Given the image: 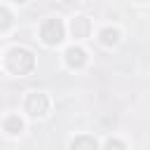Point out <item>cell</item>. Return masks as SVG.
<instances>
[{
    "instance_id": "obj_4",
    "label": "cell",
    "mask_w": 150,
    "mask_h": 150,
    "mask_svg": "<svg viewBox=\"0 0 150 150\" xmlns=\"http://www.w3.org/2000/svg\"><path fill=\"white\" fill-rule=\"evenodd\" d=\"M63 56H66V63H68L70 68H82V66L87 63V52H84L82 47H75V45L68 47Z\"/></svg>"
},
{
    "instance_id": "obj_7",
    "label": "cell",
    "mask_w": 150,
    "mask_h": 150,
    "mask_svg": "<svg viewBox=\"0 0 150 150\" xmlns=\"http://www.w3.org/2000/svg\"><path fill=\"white\" fill-rule=\"evenodd\" d=\"M21 129H23V122H21V120H19L16 115H9V117L5 120V131H7V134L16 136V134H19Z\"/></svg>"
},
{
    "instance_id": "obj_5",
    "label": "cell",
    "mask_w": 150,
    "mask_h": 150,
    "mask_svg": "<svg viewBox=\"0 0 150 150\" xmlns=\"http://www.w3.org/2000/svg\"><path fill=\"white\" fill-rule=\"evenodd\" d=\"M70 30H73V35H75V38H87V35H89V19H84V16L73 19Z\"/></svg>"
},
{
    "instance_id": "obj_6",
    "label": "cell",
    "mask_w": 150,
    "mask_h": 150,
    "mask_svg": "<svg viewBox=\"0 0 150 150\" xmlns=\"http://www.w3.org/2000/svg\"><path fill=\"white\" fill-rule=\"evenodd\" d=\"M70 150H98V145H96V141L91 136H77L70 143Z\"/></svg>"
},
{
    "instance_id": "obj_1",
    "label": "cell",
    "mask_w": 150,
    "mask_h": 150,
    "mask_svg": "<svg viewBox=\"0 0 150 150\" xmlns=\"http://www.w3.org/2000/svg\"><path fill=\"white\" fill-rule=\"evenodd\" d=\"M5 63H7V68H9L14 75H26V73L33 70L35 59H33V54H30L28 49H23V47H14V49L7 52Z\"/></svg>"
},
{
    "instance_id": "obj_8",
    "label": "cell",
    "mask_w": 150,
    "mask_h": 150,
    "mask_svg": "<svg viewBox=\"0 0 150 150\" xmlns=\"http://www.w3.org/2000/svg\"><path fill=\"white\" fill-rule=\"evenodd\" d=\"M98 35H101V42H103V45H115V42L120 40V33H117L115 28H103Z\"/></svg>"
},
{
    "instance_id": "obj_9",
    "label": "cell",
    "mask_w": 150,
    "mask_h": 150,
    "mask_svg": "<svg viewBox=\"0 0 150 150\" xmlns=\"http://www.w3.org/2000/svg\"><path fill=\"white\" fill-rule=\"evenodd\" d=\"M9 26H12V14H9L5 7H0V33L7 30Z\"/></svg>"
},
{
    "instance_id": "obj_3",
    "label": "cell",
    "mask_w": 150,
    "mask_h": 150,
    "mask_svg": "<svg viewBox=\"0 0 150 150\" xmlns=\"http://www.w3.org/2000/svg\"><path fill=\"white\" fill-rule=\"evenodd\" d=\"M47 110H49V98L45 94H40V91L28 94V98H26V112L30 117H42V115H47Z\"/></svg>"
},
{
    "instance_id": "obj_10",
    "label": "cell",
    "mask_w": 150,
    "mask_h": 150,
    "mask_svg": "<svg viewBox=\"0 0 150 150\" xmlns=\"http://www.w3.org/2000/svg\"><path fill=\"white\" fill-rule=\"evenodd\" d=\"M105 150H127V148H124V143H122L120 138H110V141L105 143Z\"/></svg>"
},
{
    "instance_id": "obj_2",
    "label": "cell",
    "mask_w": 150,
    "mask_h": 150,
    "mask_svg": "<svg viewBox=\"0 0 150 150\" xmlns=\"http://www.w3.org/2000/svg\"><path fill=\"white\" fill-rule=\"evenodd\" d=\"M40 38L45 45H59L63 40V23L61 19H47L40 28Z\"/></svg>"
},
{
    "instance_id": "obj_11",
    "label": "cell",
    "mask_w": 150,
    "mask_h": 150,
    "mask_svg": "<svg viewBox=\"0 0 150 150\" xmlns=\"http://www.w3.org/2000/svg\"><path fill=\"white\" fill-rule=\"evenodd\" d=\"M14 2H26V0H14Z\"/></svg>"
},
{
    "instance_id": "obj_12",
    "label": "cell",
    "mask_w": 150,
    "mask_h": 150,
    "mask_svg": "<svg viewBox=\"0 0 150 150\" xmlns=\"http://www.w3.org/2000/svg\"><path fill=\"white\" fill-rule=\"evenodd\" d=\"M141 2H145V0H141Z\"/></svg>"
}]
</instances>
